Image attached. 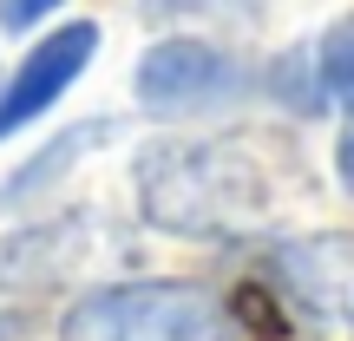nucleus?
Returning <instances> with one entry per match:
<instances>
[{"label": "nucleus", "instance_id": "obj_1", "mask_svg": "<svg viewBox=\"0 0 354 341\" xmlns=\"http://www.w3.org/2000/svg\"><path fill=\"white\" fill-rule=\"evenodd\" d=\"M138 216L165 237L223 243L269 216V171L236 138H158L131 165Z\"/></svg>", "mask_w": 354, "mask_h": 341}, {"label": "nucleus", "instance_id": "obj_2", "mask_svg": "<svg viewBox=\"0 0 354 341\" xmlns=\"http://www.w3.org/2000/svg\"><path fill=\"white\" fill-rule=\"evenodd\" d=\"M236 322L197 282H112L66 308L59 341H230Z\"/></svg>", "mask_w": 354, "mask_h": 341}, {"label": "nucleus", "instance_id": "obj_3", "mask_svg": "<svg viewBox=\"0 0 354 341\" xmlns=\"http://www.w3.org/2000/svg\"><path fill=\"white\" fill-rule=\"evenodd\" d=\"M131 86H138L145 112L177 118V112H216V105L250 99L256 73L236 53L210 46V39H158L138 59V79H131Z\"/></svg>", "mask_w": 354, "mask_h": 341}, {"label": "nucleus", "instance_id": "obj_4", "mask_svg": "<svg viewBox=\"0 0 354 341\" xmlns=\"http://www.w3.org/2000/svg\"><path fill=\"white\" fill-rule=\"evenodd\" d=\"M269 282L295 315L322 322L335 335H354V237H295L269 256Z\"/></svg>", "mask_w": 354, "mask_h": 341}, {"label": "nucleus", "instance_id": "obj_5", "mask_svg": "<svg viewBox=\"0 0 354 341\" xmlns=\"http://www.w3.org/2000/svg\"><path fill=\"white\" fill-rule=\"evenodd\" d=\"M92 53H99V26H92V20H73V26H59V33L39 39V46L20 59L13 86L0 92V138H7V131H20V125H33V118L92 66Z\"/></svg>", "mask_w": 354, "mask_h": 341}, {"label": "nucleus", "instance_id": "obj_6", "mask_svg": "<svg viewBox=\"0 0 354 341\" xmlns=\"http://www.w3.org/2000/svg\"><path fill=\"white\" fill-rule=\"evenodd\" d=\"M86 269V216H53L0 243V295H39Z\"/></svg>", "mask_w": 354, "mask_h": 341}, {"label": "nucleus", "instance_id": "obj_7", "mask_svg": "<svg viewBox=\"0 0 354 341\" xmlns=\"http://www.w3.org/2000/svg\"><path fill=\"white\" fill-rule=\"evenodd\" d=\"M105 138H112V125H105V118H92V125H73V131H59V138H53V145H46V151H39L26 171H13L7 184H0V210H13V203H26L33 190H46V184H53V177H59L66 165H79V158H86L92 145H105Z\"/></svg>", "mask_w": 354, "mask_h": 341}, {"label": "nucleus", "instance_id": "obj_8", "mask_svg": "<svg viewBox=\"0 0 354 341\" xmlns=\"http://www.w3.org/2000/svg\"><path fill=\"white\" fill-rule=\"evenodd\" d=\"M308 59H315V92H322V99L354 105V13L322 33V46L308 53Z\"/></svg>", "mask_w": 354, "mask_h": 341}, {"label": "nucleus", "instance_id": "obj_9", "mask_svg": "<svg viewBox=\"0 0 354 341\" xmlns=\"http://www.w3.org/2000/svg\"><path fill=\"white\" fill-rule=\"evenodd\" d=\"M145 20H203V26H263V0H138Z\"/></svg>", "mask_w": 354, "mask_h": 341}, {"label": "nucleus", "instance_id": "obj_10", "mask_svg": "<svg viewBox=\"0 0 354 341\" xmlns=\"http://www.w3.org/2000/svg\"><path fill=\"white\" fill-rule=\"evenodd\" d=\"M53 7H59V0H0V26H13V33H20V26L46 20Z\"/></svg>", "mask_w": 354, "mask_h": 341}, {"label": "nucleus", "instance_id": "obj_11", "mask_svg": "<svg viewBox=\"0 0 354 341\" xmlns=\"http://www.w3.org/2000/svg\"><path fill=\"white\" fill-rule=\"evenodd\" d=\"M335 165H342V184L354 190V125L342 131V151H335Z\"/></svg>", "mask_w": 354, "mask_h": 341}]
</instances>
